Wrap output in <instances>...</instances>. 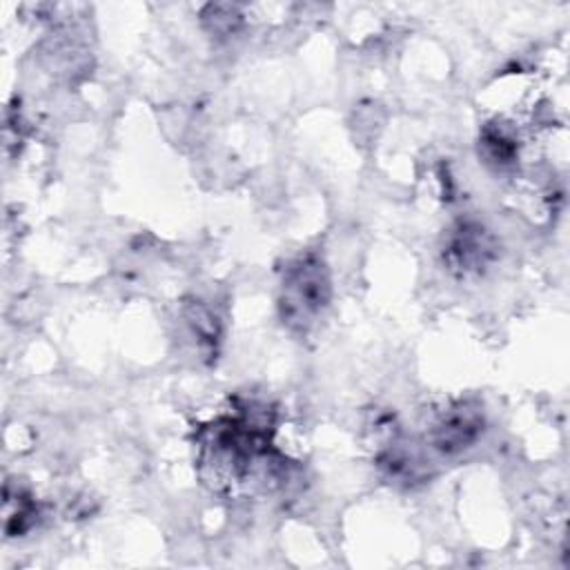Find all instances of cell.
<instances>
[{
  "instance_id": "6da1fadb",
  "label": "cell",
  "mask_w": 570,
  "mask_h": 570,
  "mask_svg": "<svg viewBox=\"0 0 570 570\" xmlns=\"http://www.w3.org/2000/svg\"><path fill=\"white\" fill-rule=\"evenodd\" d=\"M330 298V269L318 254L307 252L285 265L278 287V314L283 325L294 332L309 330L327 309Z\"/></svg>"
},
{
  "instance_id": "5b68a950",
  "label": "cell",
  "mask_w": 570,
  "mask_h": 570,
  "mask_svg": "<svg viewBox=\"0 0 570 570\" xmlns=\"http://www.w3.org/2000/svg\"><path fill=\"white\" fill-rule=\"evenodd\" d=\"M185 318H187V325L191 327V334L198 336L200 345L214 347V343L218 341V334H220L216 314L209 307H205L203 303H194L187 307Z\"/></svg>"
},
{
  "instance_id": "7a4b0ae2",
  "label": "cell",
  "mask_w": 570,
  "mask_h": 570,
  "mask_svg": "<svg viewBox=\"0 0 570 570\" xmlns=\"http://www.w3.org/2000/svg\"><path fill=\"white\" fill-rule=\"evenodd\" d=\"M497 238L476 220L456 223L443 243V265L456 276H476L497 258Z\"/></svg>"
},
{
  "instance_id": "277c9868",
  "label": "cell",
  "mask_w": 570,
  "mask_h": 570,
  "mask_svg": "<svg viewBox=\"0 0 570 570\" xmlns=\"http://www.w3.org/2000/svg\"><path fill=\"white\" fill-rule=\"evenodd\" d=\"M481 154L494 167H510L517 160V138L501 125H490L481 134Z\"/></svg>"
},
{
  "instance_id": "3957f363",
  "label": "cell",
  "mask_w": 570,
  "mask_h": 570,
  "mask_svg": "<svg viewBox=\"0 0 570 570\" xmlns=\"http://www.w3.org/2000/svg\"><path fill=\"white\" fill-rule=\"evenodd\" d=\"M483 412L474 403H456L439 414L428 432L432 450L441 456H454L472 448L483 434Z\"/></svg>"
}]
</instances>
